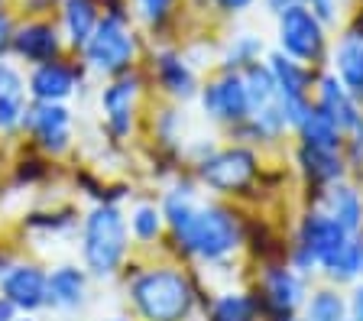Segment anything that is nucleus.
<instances>
[{
    "instance_id": "40",
    "label": "nucleus",
    "mask_w": 363,
    "mask_h": 321,
    "mask_svg": "<svg viewBox=\"0 0 363 321\" xmlns=\"http://www.w3.org/2000/svg\"><path fill=\"white\" fill-rule=\"evenodd\" d=\"M111 321H123V318H111Z\"/></svg>"
},
{
    "instance_id": "3",
    "label": "nucleus",
    "mask_w": 363,
    "mask_h": 321,
    "mask_svg": "<svg viewBox=\"0 0 363 321\" xmlns=\"http://www.w3.org/2000/svg\"><path fill=\"white\" fill-rule=\"evenodd\" d=\"M130 250V230L127 218L113 201H101L91 208L84 218V234H82V257L84 269L94 279H111L121 263L127 260Z\"/></svg>"
},
{
    "instance_id": "10",
    "label": "nucleus",
    "mask_w": 363,
    "mask_h": 321,
    "mask_svg": "<svg viewBox=\"0 0 363 321\" xmlns=\"http://www.w3.org/2000/svg\"><path fill=\"white\" fill-rule=\"evenodd\" d=\"M45 269L39 263H13L0 279V295L7 298L16 312H39L45 308Z\"/></svg>"
},
{
    "instance_id": "23",
    "label": "nucleus",
    "mask_w": 363,
    "mask_h": 321,
    "mask_svg": "<svg viewBox=\"0 0 363 321\" xmlns=\"http://www.w3.org/2000/svg\"><path fill=\"white\" fill-rule=\"evenodd\" d=\"M302 308V321H347V295H340L337 286L311 289Z\"/></svg>"
},
{
    "instance_id": "36",
    "label": "nucleus",
    "mask_w": 363,
    "mask_h": 321,
    "mask_svg": "<svg viewBox=\"0 0 363 321\" xmlns=\"http://www.w3.org/2000/svg\"><path fill=\"white\" fill-rule=\"evenodd\" d=\"M298 0H266V7L272 10V13H282V10H289V7H295Z\"/></svg>"
},
{
    "instance_id": "4",
    "label": "nucleus",
    "mask_w": 363,
    "mask_h": 321,
    "mask_svg": "<svg viewBox=\"0 0 363 321\" xmlns=\"http://www.w3.org/2000/svg\"><path fill=\"white\" fill-rule=\"evenodd\" d=\"M259 176V153L253 146H224L201 156L195 169V182L214 195H243Z\"/></svg>"
},
{
    "instance_id": "9",
    "label": "nucleus",
    "mask_w": 363,
    "mask_h": 321,
    "mask_svg": "<svg viewBox=\"0 0 363 321\" xmlns=\"http://www.w3.org/2000/svg\"><path fill=\"white\" fill-rule=\"evenodd\" d=\"M23 127L36 137V143L43 146L45 153H65L72 146V111L65 104H45L36 101L33 107H26L23 114Z\"/></svg>"
},
{
    "instance_id": "5",
    "label": "nucleus",
    "mask_w": 363,
    "mask_h": 321,
    "mask_svg": "<svg viewBox=\"0 0 363 321\" xmlns=\"http://www.w3.org/2000/svg\"><path fill=\"white\" fill-rule=\"evenodd\" d=\"M253 295H257L259 312H263L266 321L276 318V315H295L305 305L308 289H305V276H298L286 260H279V263H263Z\"/></svg>"
},
{
    "instance_id": "34",
    "label": "nucleus",
    "mask_w": 363,
    "mask_h": 321,
    "mask_svg": "<svg viewBox=\"0 0 363 321\" xmlns=\"http://www.w3.org/2000/svg\"><path fill=\"white\" fill-rule=\"evenodd\" d=\"M253 0H218V7L227 10V13H240V10H247Z\"/></svg>"
},
{
    "instance_id": "8",
    "label": "nucleus",
    "mask_w": 363,
    "mask_h": 321,
    "mask_svg": "<svg viewBox=\"0 0 363 321\" xmlns=\"http://www.w3.org/2000/svg\"><path fill=\"white\" fill-rule=\"evenodd\" d=\"M201 107L211 120L227 123V127H237V123L250 120L253 107H250V94H247V84H243L240 72L227 69L220 78H214V81L204 84L201 88Z\"/></svg>"
},
{
    "instance_id": "16",
    "label": "nucleus",
    "mask_w": 363,
    "mask_h": 321,
    "mask_svg": "<svg viewBox=\"0 0 363 321\" xmlns=\"http://www.w3.org/2000/svg\"><path fill=\"white\" fill-rule=\"evenodd\" d=\"M295 162L302 169L305 182L315 185V191H321L325 185L340 182L347 179V162H344V153H334V150H315V146H302L295 150Z\"/></svg>"
},
{
    "instance_id": "33",
    "label": "nucleus",
    "mask_w": 363,
    "mask_h": 321,
    "mask_svg": "<svg viewBox=\"0 0 363 321\" xmlns=\"http://www.w3.org/2000/svg\"><path fill=\"white\" fill-rule=\"evenodd\" d=\"M10 39H13V26H10V16L0 10V49L7 46Z\"/></svg>"
},
{
    "instance_id": "7",
    "label": "nucleus",
    "mask_w": 363,
    "mask_h": 321,
    "mask_svg": "<svg viewBox=\"0 0 363 321\" xmlns=\"http://www.w3.org/2000/svg\"><path fill=\"white\" fill-rule=\"evenodd\" d=\"M325 46H328L325 23L305 4H295V7L279 13V52L282 55L302 62V65H311V62H321Z\"/></svg>"
},
{
    "instance_id": "26",
    "label": "nucleus",
    "mask_w": 363,
    "mask_h": 321,
    "mask_svg": "<svg viewBox=\"0 0 363 321\" xmlns=\"http://www.w3.org/2000/svg\"><path fill=\"white\" fill-rule=\"evenodd\" d=\"M162 227H166V218H162V208L156 205H136L130 214V230L140 244H156L162 237Z\"/></svg>"
},
{
    "instance_id": "28",
    "label": "nucleus",
    "mask_w": 363,
    "mask_h": 321,
    "mask_svg": "<svg viewBox=\"0 0 363 321\" xmlns=\"http://www.w3.org/2000/svg\"><path fill=\"white\" fill-rule=\"evenodd\" d=\"M26 94V84H23V75L7 65V62H0V98H23Z\"/></svg>"
},
{
    "instance_id": "27",
    "label": "nucleus",
    "mask_w": 363,
    "mask_h": 321,
    "mask_svg": "<svg viewBox=\"0 0 363 321\" xmlns=\"http://www.w3.org/2000/svg\"><path fill=\"white\" fill-rule=\"evenodd\" d=\"M259 52H263V43H259V39L240 36L234 43V49H230V55H227V65H230V72H240L250 62H259Z\"/></svg>"
},
{
    "instance_id": "25",
    "label": "nucleus",
    "mask_w": 363,
    "mask_h": 321,
    "mask_svg": "<svg viewBox=\"0 0 363 321\" xmlns=\"http://www.w3.org/2000/svg\"><path fill=\"white\" fill-rule=\"evenodd\" d=\"M62 13H65V30L72 46H84L98 26V7L94 0H65L62 4Z\"/></svg>"
},
{
    "instance_id": "11",
    "label": "nucleus",
    "mask_w": 363,
    "mask_h": 321,
    "mask_svg": "<svg viewBox=\"0 0 363 321\" xmlns=\"http://www.w3.org/2000/svg\"><path fill=\"white\" fill-rule=\"evenodd\" d=\"M311 208L325 211L347 234H360L363 230V191L354 182H347V179L325 185V188L318 191V205H311Z\"/></svg>"
},
{
    "instance_id": "37",
    "label": "nucleus",
    "mask_w": 363,
    "mask_h": 321,
    "mask_svg": "<svg viewBox=\"0 0 363 321\" xmlns=\"http://www.w3.org/2000/svg\"><path fill=\"white\" fill-rule=\"evenodd\" d=\"M10 269H13V257H10V253H0V279H4Z\"/></svg>"
},
{
    "instance_id": "2",
    "label": "nucleus",
    "mask_w": 363,
    "mask_h": 321,
    "mask_svg": "<svg viewBox=\"0 0 363 321\" xmlns=\"http://www.w3.org/2000/svg\"><path fill=\"white\" fill-rule=\"evenodd\" d=\"M130 302L140 321H191L198 289L179 266H146L130 279Z\"/></svg>"
},
{
    "instance_id": "19",
    "label": "nucleus",
    "mask_w": 363,
    "mask_h": 321,
    "mask_svg": "<svg viewBox=\"0 0 363 321\" xmlns=\"http://www.w3.org/2000/svg\"><path fill=\"white\" fill-rule=\"evenodd\" d=\"M298 133V143L302 146H315V150H334V153H344V133L337 130V123L321 111V107L311 101L308 111L298 117V123L292 127Z\"/></svg>"
},
{
    "instance_id": "22",
    "label": "nucleus",
    "mask_w": 363,
    "mask_h": 321,
    "mask_svg": "<svg viewBox=\"0 0 363 321\" xmlns=\"http://www.w3.org/2000/svg\"><path fill=\"white\" fill-rule=\"evenodd\" d=\"M259 302L247 289H227L211 298L208 305V321H259Z\"/></svg>"
},
{
    "instance_id": "39",
    "label": "nucleus",
    "mask_w": 363,
    "mask_h": 321,
    "mask_svg": "<svg viewBox=\"0 0 363 321\" xmlns=\"http://www.w3.org/2000/svg\"><path fill=\"white\" fill-rule=\"evenodd\" d=\"M13 321H33V318H13Z\"/></svg>"
},
{
    "instance_id": "13",
    "label": "nucleus",
    "mask_w": 363,
    "mask_h": 321,
    "mask_svg": "<svg viewBox=\"0 0 363 321\" xmlns=\"http://www.w3.org/2000/svg\"><path fill=\"white\" fill-rule=\"evenodd\" d=\"M136 91H140L136 75L117 78V81H111L104 91H101V111H104V120H107L113 137H127V133L133 130Z\"/></svg>"
},
{
    "instance_id": "6",
    "label": "nucleus",
    "mask_w": 363,
    "mask_h": 321,
    "mask_svg": "<svg viewBox=\"0 0 363 321\" xmlns=\"http://www.w3.org/2000/svg\"><path fill=\"white\" fill-rule=\"evenodd\" d=\"M133 55H136V36L123 23V16H104V20H98L91 39L84 43L88 65L94 72H104V75H121L123 69H130Z\"/></svg>"
},
{
    "instance_id": "38",
    "label": "nucleus",
    "mask_w": 363,
    "mask_h": 321,
    "mask_svg": "<svg viewBox=\"0 0 363 321\" xmlns=\"http://www.w3.org/2000/svg\"><path fill=\"white\" fill-rule=\"evenodd\" d=\"M266 321H302V318H298V312H295V315H276V318H266Z\"/></svg>"
},
{
    "instance_id": "41",
    "label": "nucleus",
    "mask_w": 363,
    "mask_h": 321,
    "mask_svg": "<svg viewBox=\"0 0 363 321\" xmlns=\"http://www.w3.org/2000/svg\"><path fill=\"white\" fill-rule=\"evenodd\" d=\"M347 321H350V318H347Z\"/></svg>"
},
{
    "instance_id": "15",
    "label": "nucleus",
    "mask_w": 363,
    "mask_h": 321,
    "mask_svg": "<svg viewBox=\"0 0 363 321\" xmlns=\"http://www.w3.org/2000/svg\"><path fill=\"white\" fill-rule=\"evenodd\" d=\"M10 46H13V52L20 55V59L33 62V65H43V62H55V59H59L62 39H59V33H55L52 23L33 20V23L13 30Z\"/></svg>"
},
{
    "instance_id": "24",
    "label": "nucleus",
    "mask_w": 363,
    "mask_h": 321,
    "mask_svg": "<svg viewBox=\"0 0 363 321\" xmlns=\"http://www.w3.org/2000/svg\"><path fill=\"white\" fill-rule=\"evenodd\" d=\"M240 75H243V84H247L253 114H257V111H263V107H269L272 101L279 98V91H276V78H272V72H269V65H266V62H250V65H243V69H240ZM253 114H250V117H253Z\"/></svg>"
},
{
    "instance_id": "12",
    "label": "nucleus",
    "mask_w": 363,
    "mask_h": 321,
    "mask_svg": "<svg viewBox=\"0 0 363 321\" xmlns=\"http://www.w3.org/2000/svg\"><path fill=\"white\" fill-rule=\"evenodd\" d=\"M315 104L321 107V111H325L334 123H337V130L344 133V137H347L354 127H360V123H363V104L337 81V75H334V72H328V75L318 78Z\"/></svg>"
},
{
    "instance_id": "21",
    "label": "nucleus",
    "mask_w": 363,
    "mask_h": 321,
    "mask_svg": "<svg viewBox=\"0 0 363 321\" xmlns=\"http://www.w3.org/2000/svg\"><path fill=\"white\" fill-rule=\"evenodd\" d=\"M334 75L363 104V39H340L337 49H334Z\"/></svg>"
},
{
    "instance_id": "30",
    "label": "nucleus",
    "mask_w": 363,
    "mask_h": 321,
    "mask_svg": "<svg viewBox=\"0 0 363 321\" xmlns=\"http://www.w3.org/2000/svg\"><path fill=\"white\" fill-rule=\"evenodd\" d=\"M347 318H350V321H363V279L350 286V295H347Z\"/></svg>"
},
{
    "instance_id": "31",
    "label": "nucleus",
    "mask_w": 363,
    "mask_h": 321,
    "mask_svg": "<svg viewBox=\"0 0 363 321\" xmlns=\"http://www.w3.org/2000/svg\"><path fill=\"white\" fill-rule=\"evenodd\" d=\"M175 0H140V7H143V13L150 16V20H162V16L169 13V7H172Z\"/></svg>"
},
{
    "instance_id": "20",
    "label": "nucleus",
    "mask_w": 363,
    "mask_h": 321,
    "mask_svg": "<svg viewBox=\"0 0 363 321\" xmlns=\"http://www.w3.org/2000/svg\"><path fill=\"white\" fill-rule=\"evenodd\" d=\"M156 78L166 88V94H172L175 101H191L198 94V78L191 72V65L182 59L179 52H159L156 55Z\"/></svg>"
},
{
    "instance_id": "14",
    "label": "nucleus",
    "mask_w": 363,
    "mask_h": 321,
    "mask_svg": "<svg viewBox=\"0 0 363 321\" xmlns=\"http://www.w3.org/2000/svg\"><path fill=\"white\" fill-rule=\"evenodd\" d=\"M88 298V273L72 263H62L45 276V305L59 308V312H75Z\"/></svg>"
},
{
    "instance_id": "32",
    "label": "nucleus",
    "mask_w": 363,
    "mask_h": 321,
    "mask_svg": "<svg viewBox=\"0 0 363 321\" xmlns=\"http://www.w3.org/2000/svg\"><path fill=\"white\" fill-rule=\"evenodd\" d=\"M308 10L321 23H334V0H308Z\"/></svg>"
},
{
    "instance_id": "1",
    "label": "nucleus",
    "mask_w": 363,
    "mask_h": 321,
    "mask_svg": "<svg viewBox=\"0 0 363 321\" xmlns=\"http://www.w3.org/2000/svg\"><path fill=\"white\" fill-rule=\"evenodd\" d=\"M162 218L179 250L211 266L230 260L247 244V221L240 211L220 201H201L198 182H179L169 188L162 198Z\"/></svg>"
},
{
    "instance_id": "18",
    "label": "nucleus",
    "mask_w": 363,
    "mask_h": 321,
    "mask_svg": "<svg viewBox=\"0 0 363 321\" xmlns=\"http://www.w3.org/2000/svg\"><path fill=\"white\" fill-rule=\"evenodd\" d=\"M75 78H78L75 69L62 65L59 59L43 62L30 75V94L36 101H45V104H62L68 94L75 91Z\"/></svg>"
},
{
    "instance_id": "29",
    "label": "nucleus",
    "mask_w": 363,
    "mask_h": 321,
    "mask_svg": "<svg viewBox=\"0 0 363 321\" xmlns=\"http://www.w3.org/2000/svg\"><path fill=\"white\" fill-rule=\"evenodd\" d=\"M26 104L23 98H0V130H13L16 123H23Z\"/></svg>"
},
{
    "instance_id": "35",
    "label": "nucleus",
    "mask_w": 363,
    "mask_h": 321,
    "mask_svg": "<svg viewBox=\"0 0 363 321\" xmlns=\"http://www.w3.org/2000/svg\"><path fill=\"white\" fill-rule=\"evenodd\" d=\"M13 318H16V308L10 305L4 295H0V321H13Z\"/></svg>"
},
{
    "instance_id": "17",
    "label": "nucleus",
    "mask_w": 363,
    "mask_h": 321,
    "mask_svg": "<svg viewBox=\"0 0 363 321\" xmlns=\"http://www.w3.org/2000/svg\"><path fill=\"white\" fill-rule=\"evenodd\" d=\"M321 276L331 286H354L363 279V230L350 234L337 250L321 263Z\"/></svg>"
}]
</instances>
